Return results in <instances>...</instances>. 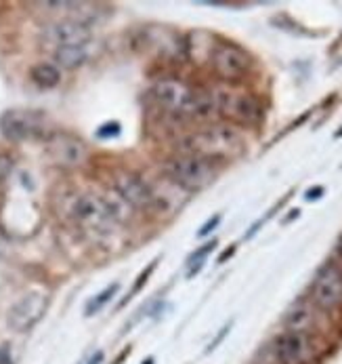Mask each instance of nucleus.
I'll return each instance as SVG.
<instances>
[{"label": "nucleus", "instance_id": "obj_26", "mask_svg": "<svg viewBox=\"0 0 342 364\" xmlns=\"http://www.w3.org/2000/svg\"><path fill=\"white\" fill-rule=\"evenodd\" d=\"M321 192H324V190H321V188H319V190H311V192H309V196H307V198H309V200H311V198H317V196H321Z\"/></svg>", "mask_w": 342, "mask_h": 364}, {"label": "nucleus", "instance_id": "obj_3", "mask_svg": "<svg viewBox=\"0 0 342 364\" xmlns=\"http://www.w3.org/2000/svg\"><path fill=\"white\" fill-rule=\"evenodd\" d=\"M47 131V116L38 109H6L0 116V133L9 141H28L43 137Z\"/></svg>", "mask_w": 342, "mask_h": 364}, {"label": "nucleus", "instance_id": "obj_2", "mask_svg": "<svg viewBox=\"0 0 342 364\" xmlns=\"http://www.w3.org/2000/svg\"><path fill=\"white\" fill-rule=\"evenodd\" d=\"M168 179L185 190V192H199L206 186L212 183L216 171L212 166V160H206L202 156H194V154H181V156H172L166 160L164 166Z\"/></svg>", "mask_w": 342, "mask_h": 364}, {"label": "nucleus", "instance_id": "obj_1", "mask_svg": "<svg viewBox=\"0 0 342 364\" xmlns=\"http://www.w3.org/2000/svg\"><path fill=\"white\" fill-rule=\"evenodd\" d=\"M181 150L185 154L202 156L206 160L236 158L240 156L244 150V139L236 129L214 124V127L202 129V131L192 133L189 137H185Z\"/></svg>", "mask_w": 342, "mask_h": 364}, {"label": "nucleus", "instance_id": "obj_13", "mask_svg": "<svg viewBox=\"0 0 342 364\" xmlns=\"http://www.w3.org/2000/svg\"><path fill=\"white\" fill-rule=\"evenodd\" d=\"M315 308L309 301H296L288 308V312L284 316V326L288 333H307L313 328L315 324Z\"/></svg>", "mask_w": 342, "mask_h": 364}, {"label": "nucleus", "instance_id": "obj_7", "mask_svg": "<svg viewBox=\"0 0 342 364\" xmlns=\"http://www.w3.org/2000/svg\"><path fill=\"white\" fill-rule=\"evenodd\" d=\"M311 299L321 310H336L342 306V269L336 263H326L313 278Z\"/></svg>", "mask_w": 342, "mask_h": 364}, {"label": "nucleus", "instance_id": "obj_12", "mask_svg": "<svg viewBox=\"0 0 342 364\" xmlns=\"http://www.w3.org/2000/svg\"><path fill=\"white\" fill-rule=\"evenodd\" d=\"M70 215L78 221V223H84V225H93V228H105L107 223H114L105 210V203H103V196L97 194H91V192H84V194H78L72 205H70Z\"/></svg>", "mask_w": 342, "mask_h": 364}, {"label": "nucleus", "instance_id": "obj_8", "mask_svg": "<svg viewBox=\"0 0 342 364\" xmlns=\"http://www.w3.org/2000/svg\"><path fill=\"white\" fill-rule=\"evenodd\" d=\"M210 63L214 68V72L223 78V80H240L244 78L252 65V59L250 55L231 45V43H219L212 47V53H210Z\"/></svg>", "mask_w": 342, "mask_h": 364}, {"label": "nucleus", "instance_id": "obj_6", "mask_svg": "<svg viewBox=\"0 0 342 364\" xmlns=\"http://www.w3.org/2000/svg\"><path fill=\"white\" fill-rule=\"evenodd\" d=\"M47 154L61 168H78L87 162V144L67 131H55L47 137Z\"/></svg>", "mask_w": 342, "mask_h": 364}, {"label": "nucleus", "instance_id": "obj_21", "mask_svg": "<svg viewBox=\"0 0 342 364\" xmlns=\"http://www.w3.org/2000/svg\"><path fill=\"white\" fill-rule=\"evenodd\" d=\"M0 364H15L11 343H2V346H0Z\"/></svg>", "mask_w": 342, "mask_h": 364}, {"label": "nucleus", "instance_id": "obj_16", "mask_svg": "<svg viewBox=\"0 0 342 364\" xmlns=\"http://www.w3.org/2000/svg\"><path fill=\"white\" fill-rule=\"evenodd\" d=\"M103 203H105V210L111 221H126L133 213V207L128 203H124L116 192H109L107 196H103Z\"/></svg>", "mask_w": 342, "mask_h": 364}, {"label": "nucleus", "instance_id": "obj_15", "mask_svg": "<svg viewBox=\"0 0 342 364\" xmlns=\"http://www.w3.org/2000/svg\"><path fill=\"white\" fill-rule=\"evenodd\" d=\"M89 49L84 47H61L55 49V65L63 70H76L89 61Z\"/></svg>", "mask_w": 342, "mask_h": 364}, {"label": "nucleus", "instance_id": "obj_24", "mask_svg": "<svg viewBox=\"0 0 342 364\" xmlns=\"http://www.w3.org/2000/svg\"><path fill=\"white\" fill-rule=\"evenodd\" d=\"M153 267H155V263H151V265L147 267V272H143V274H141V278H139V282L135 284V291H139V289L143 287V282H147V276H149V274L153 272Z\"/></svg>", "mask_w": 342, "mask_h": 364}, {"label": "nucleus", "instance_id": "obj_9", "mask_svg": "<svg viewBox=\"0 0 342 364\" xmlns=\"http://www.w3.org/2000/svg\"><path fill=\"white\" fill-rule=\"evenodd\" d=\"M277 364H311L317 350L315 341L307 333H284L273 343Z\"/></svg>", "mask_w": 342, "mask_h": 364}, {"label": "nucleus", "instance_id": "obj_4", "mask_svg": "<svg viewBox=\"0 0 342 364\" xmlns=\"http://www.w3.org/2000/svg\"><path fill=\"white\" fill-rule=\"evenodd\" d=\"M212 95H214V104H216V114L229 118L231 122L256 124L260 120L263 107L256 102V97H252L250 93L221 89Z\"/></svg>", "mask_w": 342, "mask_h": 364}, {"label": "nucleus", "instance_id": "obj_27", "mask_svg": "<svg viewBox=\"0 0 342 364\" xmlns=\"http://www.w3.org/2000/svg\"><path fill=\"white\" fill-rule=\"evenodd\" d=\"M338 253H341V255H342V238H341V240H338Z\"/></svg>", "mask_w": 342, "mask_h": 364}, {"label": "nucleus", "instance_id": "obj_10", "mask_svg": "<svg viewBox=\"0 0 342 364\" xmlns=\"http://www.w3.org/2000/svg\"><path fill=\"white\" fill-rule=\"evenodd\" d=\"M43 38L55 45L57 49L61 47H84L91 43L93 32L91 26L82 19H61L53 21L43 28Z\"/></svg>", "mask_w": 342, "mask_h": 364}, {"label": "nucleus", "instance_id": "obj_23", "mask_svg": "<svg viewBox=\"0 0 342 364\" xmlns=\"http://www.w3.org/2000/svg\"><path fill=\"white\" fill-rule=\"evenodd\" d=\"M9 247H11V245H9V238H6V234L0 230V257H4V255L9 253Z\"/></svg>", "mask_w": 342, "mask_h": 364}, {"label": "nucleus", "instance_id": "obj_5", "mask_svg": "<svg viewBox=\"0 0 342 364\" xmlns=\"http://www.w3.org/2000/svg\"><path fill=\"white\" fill-rule=\"evenodd\" d=\"M47 310H49V295L43 291H30L9 308L6 324L15 333H28L43 320Z\"/></svg>", "mask_w": 342, "mask_h": 364}, {"label": "nucleus", "instance_id": "obj_20", "mask_svg": "<svg viewBox=\"0 0 342 364\" xmlns=\"http://www.w3.org/2000/svg\"><path fill=\"white\" fill-rule=\"evenodd\" d=\"M120 122H105V124H101L97 131V137L99 139H109V137H118L120 135Z\"/></svg>", "mask_w": 342, "mask_h": 364}, {"label": "nucleus", "instance_id": "obj_11", "mask_svg": "<svg viewBox=\"0 0 342 364\" xmlns=\"http://www.w3.org/2000/svg\"><path fill=\"white\" fill-rule=\"evenodd\" d=\"M114 188H116V194L128 203L133 208H149L151 207V200H153V192L151 188L147 186L145 181L131 173V171H120L116 173L114 177Z\"/></svg>", "mask_w": 342, "mask_h": 364}, {"label": "nucleus", "instance_id": "obj_18", "mask_svg": "<svg viewBox=\"0 0 342 364\" xmlns=\"http://www.w3.org/2000/svg\"><path fill=\"white\" fill-rule=\"evenodd\" d=\"M214 245H216L214 240H212V242H208L206 247H202V249L197 251L196 255H192V257H189V265H192V267H189V276H194L196 272H199V267L204 265V259H206V255H208V253H210V251L214 249Z\"/></svg>", "mask_w": 342, "mask_h": 364}, {"label": "nucleus", "instance_id": "obj_25", "mask_svg": "<svg viewBox=\"0 0 342 364\" xmlns=\"http://www.w3.org/2000/svg\"><path fill=\"white\" fill-rule=\"evenodd\" d=\"M101 360H103V352H97V354L91 358V363L89 364H101Z\"/></svg>", "mask_w": 342, "mask_h": 364}, {"label": "nucleus", "instance_id": "obj_22", "mask_svg": "<svg viewBox=\"0 0 342 364\" xmlns=\"http://www.w3.org/2000/svg\"><path fill=\"white\" fill-rule=\"evenodd\" d=\"M219 221H221V217L216 215V217H214V219H210V221H208V223H206V225H204V228H202L197 234H199V236H206L208 232H212V230H214V225H216Z\"/></svg>", "mask_w": 342, "mask_h": 364}, {"label": "nucleus", "instance_id": "obj_19", "mask_svg": "<svg viewBox=\"0 0 342 364\" xmlns=\"http://www.w3.org/2000/svg\"><path fill=\"white\" fill-rule=\"evenodd\" d=\"M13 168H15V158L9 152H0V183L11 177Z\"/></svg>", "mask_w": 342, "mask_h": 364}, {"label": "nucleus", "instance_id": "obj_14", "mask_svg": "<svg viewBox=\"0 0 342 364\" xmlns=\"http://www.w3.org/2000/svg\"><path fill=\"white\" fill-rule=\"evenodd\" d=\"M30 78H32V82H34L38 89L49 91V89H55V87L61 82V70H59L55 63H47V61H43V63L32 65V70H30Z\"/></svg>", "mask_w": 342, "mask_h": 364}, {"label": "nucleus", "instance_id": "obj_17", "mask_svg": "<svg viewBox=\"0 0 342 364\" xmlns=\"http://www.w3.org/2000/svg\"><path fill=\"white\" fill-rule=\"evenodd\" d=\"M118 289H120V284H118V282H114V284H109L107 289H103L99 295H95V297L87 304V310H84V314H87V316L97 314L99 310H101V308H103V306H105V304H107L116 293H118Z\"/></svg>", "mask_w": 342, "mask_h": 364}]
</instances>
